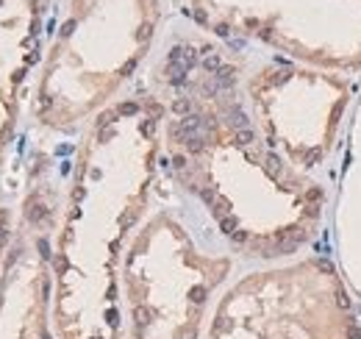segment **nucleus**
<instances>
[{"label":"nucleus","instance_id":"nucleus-14","mask_svg":"<svg viewBox=\"0 0 361 339\" xmlns=\"http://www.w3.org/2000/svg\"><path fill=\"white\" fill-rule=\"evenodd\" d=\"M136 36H139V42H148V39H150V25H142Z\"/></svg>","mask_w":361,"mask_h":339},{"label":"nucleus","instance_id":"nucleus-23","mask_svg":"<svg viewBox=\"0 0 361 339\" xmlns=\"http://www.w3.org/2000/svg\"><path fill=\"white\" fill-rule=\"evenodd\" d=\"M3 217H6V214H3V212H0V223H3Z\"/></svg>","mask_w":361,"mask_h":339},{"label":"nucleus","instance_id":"nucleus-2","mask_svg":"<svg viewBox=\"0 0 361 339\" xmlns=\"http://www.w3.org/2000/svg\"><path fill=\"white\" fill-rule=\"evenodd\" d=\"M234 81H236V70H234V67H220V70H217V86L228 89V86H234Z\"/></svg>","mask_w":361,"mask_h":339},{"label":"nucleus","instance_id":"nucleus-22","mask_svg":"<svg viewBox=\"0 0 361 339\" xmlns=\"http://www.w3.org/2000/svg\"><path fill=\"white\" fill-rule=\"evenodd\" d=\"M203 200H214V192L211 189H203Z\"/></svg>","mask_w":361,"mask_h":339},{"label":"nucleus","instance_id":"nucleus-12","mask_svg":"<svg viewBox=\"0 0 361 339\" xmlns=\"http://www.w3.org/2000/svg\"><path fill=\"white\" fill-rule=\"evenodd\" d=\"M189 297H192V300H195V303H200V300H203V297H206V289H203V286H195V289L189 292Z\"/></svg>","mask_w":361,"mask_h":339},{"label":"nucleus","instance_id":"nucleus-17","mask_svg":"<svg viewBox=\"0 0 361 339\" xmlns=\"http://www.w3.org/2000/svg\"><path fill=\"white\" fill-rule=\"evenodd\" d=\"M136 320H139V323H148V311H145V309H136Z\"/></svg>","mask_w":361,"mask_h":339},{"label":"nucleus","instance_id":"nucleus-1","mask_svg":"<svg viewBox=\"0 0 361 339\" xmlns=\"http://www.w3.org/2000/svg\"><path fill=\"white\" fill-rule=\"evenodd\" d=\"M195 61H198V56H195V50L192 48H172L170 50V64H181V67H195Z\"/></svg>","mask_w":361,"mask_h":339},{"label":"nucleus","instance_id":"nucleus-5","mask_svg":"<svg viewBox=\"0 0 361 339\" xmlns=\"http://www.w3.org/2000/svg\"><path fill=\"white\" fill-rule=\"evenodd\" d=\"M25 214H28V220H31V223H39V220H45L48 209H45L42 203H31V206H28V212H25Z\"/></svg>","mask_w":361,"mask_h":339},{"label":"nucleus","instance_id":"nucleus-15","mask_svg":"<svg viewBox=\"0 0 361 339\" xmlns=\"http://www.w3.org/2000/svg\"><path fill=\"white\" fill-rule=\"evenodd\" d=\"M120 114H136V103H125V106H120Z\"/></svg>","mask_w":361,"mask_h":339},{"label":"nucleus","instance_id":"nucleus-3","mask_svg":"<svg viewBox=\"0 0 361 339\" xmlns=\"http://www.w3.org/2000/svg\"><path fill=\"white\" fill-rule=\"evenodd\" d=\"M186 67H181V64H167V78H170V84H184L186 81Z\"/></svg>","mask_w":361,"mask_h":339},{"label":"nucleus","instance_id":"nucleus-21","mask_svg":"<svg viewBox=\"0 0 361 339\" xmlns=\"http://www.w3.org/2000/svg\"><path fill=\"white\" fill-rule=\"evenodd\" d=\"M217 34H220V36H228L231 31H228V25H217Z\"/></svg>","mask_w":361,"mask_h":339},{"label":"nucleus","instance_id":"nucleus-7","mask_svg":"<svg viewBox=\"0 0 361 339\" xmlns=\"http://www.w3.org/2000/svg\"><path fill=\"white\" fill-rule=\"evenodd\" d=\"M220 228H222V233L234 236V233H236V220H234V217H222V220H220Z\"/></svg>","mask_w":361,"mask_h":339},{"label":"nucleus","instance_id":"nucleus-10","mask_svg":"<svg viewBox=\"0 0 361 339\" xmlns=\"http://www.w3.org/2000/svg\"><path fill=\"white\" fill-rule=\"evenodd\" d=\"M189 100H175V103H172V112H175V114H184V117H186V114H189Z\"/></svg>","mask_w":361,"mask_h":339},{"label":"nucleus","instance_id":"nucleus-18","mask_svg":"<svg viewBox=\"0 0 361 339\" xmlns=\"http://www.w3.org/2000/svg\"><path fill=\"white\" fill-rule=\"evenodd\" d=\"M134 67H136V64H134V61H128V64H125V67H122V75H131V72H134Z\"/></svg>","mask_w":361,"mask_h":339},{"label":"nucleus","instance_id":"nucleus-4","mask_svg":"<svg viewBox=\"0 0 361 339\" xmlns=\"http://www.w3.org/2000/svg\"><path fill=\"white\" fill-rule=\"evenodd\" d=\"M228 122H231L236 131L248 128V117H245V112H242V109H231V112H228Z\"/></svg>","mask_w":361,"mask_h":339},{"label":"nucleus","instance_id":"nucleus-9","mask_svg":"<svg viewBox=\"0 0 361 339\" xmlns=\"http://www.w3.org/2000/svg\"><path fill=\"white\" fill-rule=\"evenodd\" d=\"M250 142H253V131H248V128L236 131V145H250Z\"/></svg>","mask_w":361,"mask_h":339},{"label":"nucleus","instance_id":"nucleus-11","mask_svg":"<svg viewBox=\"0 0 361 339\" xmlns=\"http://www.w3.org/2000/svg\"><path fill=\"white\" fill-rule=\"evenodd\" d=\"M228 209H231V203H228V200L225 198H220V200H217V206H214V214H217V217H225V212H228Z\"/></svg>","mask_w":361,"mask_h":339},{"label":"nucleus","instance_id":"nucleus-16","mask_svg":"<svg viewBox=\"0 0 361 339\" xmlns=\"http://www.w3.org/2000/svg\"><path fill=\"white\" fill-rule=\"evenodd\" d=\"M39 250H42L45 259H50V247H48V242H45V239H39Z\"/></svg>","mask_w":361,"mask_h":339},{"label":"nucleus","instance_id":"nucleus-20","mask_svg":"<svg viewBox=\"0 0 361 339\" xmlns=\"http://www.w3.org/2000/svg\"><path fill=\"white\" fill-rule=\"evenodd\" d=\"M142 131H145V134H153V120L145 122V125H142Z\"/></svg>","mask_w":361,"mask_h":339},{"label":"nucleus","instance_id":"nucleus-13","mask_svg":"<svg viewBox=\"0 0 361 339\" xmlns=\"http://www.w3.org/2000/svg\"><path fill=\"white\" fill-rule=\"evenodd\" d=\"M72 31H75V20H67V22L61 25V36H70Z\"/></svg>","mask_w":361,"mask_h":339},{"label":"nucleus","instance_id":"nucleus-19","mask_svg":"<svg viewBox=\"0 0 361 339\" xmlns=\"http://www.w3.org/2000/svg\"><path fill=\"white\" fill-rule=\"evenodd\" d=\"M245 239H248V233H245V231H236L234 233V242H245Z\"/></svg>","mask_w":361,"mask_h":339},{"label":"nucleus","instance_id":"nucleus-8","mask_svg":"<svg viewBox=\"0 0 361 339\" xmlns=\"http://www.w3.org/2000/svg\"><path fill=\"white\" fill-rule=\"evenodd\" d=\"M186 148H189L192 153H200V150H203V136H200V134L189 136V139H186Z\"/></svg>","mask_w":361,"mask_h":339},{"label":"nucleus","instance_id":"nucleus-6","mask_svg":"<svg viewBox=\"0 0 361 339\" xmlns=\"http://www.w3.org/2000/svg\"><path fill=\"white\" fill-rule=\"evenodd\" d=\"M203 67H206V70H220V58L214 56L211 50H206V56H203Z\"/></svg>","mask_w":361,"mask_h":339}]
</instances>
